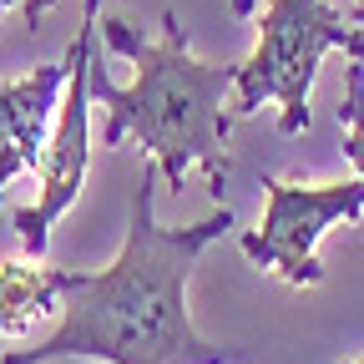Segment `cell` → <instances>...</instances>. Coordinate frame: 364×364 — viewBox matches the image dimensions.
Here are the masks:
<instances>
[{
	"label": "cell",
	"mask_w": 364,
	"mask_h": 364,
	"mask_svg": "<svg viewBox=\"0 0 364 364\" xmlns=\"http://www.w3.org/2000/svg\"><path fill=\"white\" fill-rule=\"evenodd\" d=\"M253 6L258 0H233V16H253Z\"/></svg>",
	"instance_id": "cell-12"
},
{
	"label": "cell",
	"mask_w": 364,
	"mask_h": 364,
	"mask_svg": "<svg viewBox=\"0 0 364 364\" xmlns=\"http://www.w3.org/2000/svg\"><path fill=\"white\" fill-rule=\"evenodd\" d=\"M349 26H359V31H364V0H354V11H349Z\"/></svg>",
	"instance_id": "cell-11"
},
{
	"label": "cell",
	"mask_w": 364,
	"mask_h": 364,
	"mask_svg": "<svg viewBox=\"0 0 364 364\" xmlns=\"http://www.w3.org/2000/svg\"><path fill=\"white\" fill-rule=\"evenodd\" d=\"M157 162L142 167L132 193V223L122 253L102 273L56 268L61 324L36 349H11L0 364H56V359H102V364H228L238 349L208 344L188 314V279L208 243L233 228V208H213L203 223L162 228L157 223Z\"/></svg>",
	"instance_id": "cell-1"
},
{
	"label": "cell",
	"mask_w": 364,
	"mask_h": 364,
	"mask_svg": "<svg viewBox=\"0 0 364 364\" xmlns=\"http://www.w3.org/2000/svg\"><path fill=\"white\" fill-rule=\"evenodd\" d=\"M51 6H56V0H26V31H41V21H46Z\"/></svg>",
	"instance_id": "cell-9"
},
{
	"label": "cell",
	"mask_w": 364,
	"mask_h": 364,
	"mask_svg": "<svg viewBox=\"0 0 364 364\" xmlns=\"http://www.w3.org/2000/svg\"><path fill=\"white\" fill-rule=\"evenodd\" d=\"M56 268H36V263H0V339L26 334L41 314L56 309Z\"/></svg>",
	"instance_id": "cell-7"
},
{
	"label": "cell",
	"mask_w": 364,
	"mask_h": 364,
	"mask_svg": "<svg viewBox=\"0 0 364 364\" xmlns=\"http://www.w3.org/2000/svg\"><path fill=\"white\" fill-rule=\"evenodd\" d=\"M344 51H349L354 61H364V31H354V36H349V46H344Z\"/></svg>",
	"instance_id": "cell-10"
},
{
	"label": "cell",
	"mask_w": 364,
	"mask_h": 364,
	"mask_svg": "<svg viewBox=\"0 0 364 364\" xmlns=\"http://www.w3.org/2000/svg\"><path fill=\"white\" fill-rule=\"evenodd\" d=\"M344 364H364V359H344Z\"/></svg>",
	"instance_id": "cell-14"
},
{
	"label": "cell",
	"mask_w": 364,
	"mask_h": 364,
	"mask_svg": "<svg viewBox=\"0 0 364 364\" xmlns=\"http://www.w3.org/2000/svg\"><path fill=\"white\" fill-rule=\"evenodd\" d=\"M354 31L359 26H349V16L329 0H268L258 16V46L233 81V112L248 117L263 102H279V132H309V91L318 61L334 46H349Z\"/></svg>",
	"instance_id": "cell-3"
},
{
	"label": "cell",
	"mask_w": 364,
	"mask_h": 364,
	"mask_svg": "<svg viewBox=\"0 0 364 364\" xmlns=\"http://www.w3.org/2000/svg\"><path fill=\"white\" fill-rule=\"evenodd\" d=\"M66 81H71V56L36 66L21 81H0V198H6L11 177L41 162V147L51 136V112Z\"/></svg>",
	"instance_id": "cell-6"
},
{
	"label": "cell",
	"mask_w": 364,
	"mask_h": 364,
	"mask_svg": "<svg viewBox=\"0 0 364 364\" xmlns=\"http://www.w3.org/2000/svg\"><path fill=\"white\" fill-rule=\"evenodd\" d=\"M263 223L243 233V253L258 268H273L284 284L314 289L324 268L314 258V243L334 223H354L364 213V182H324V188H299V182L263 177Z\"/></svg>",
	"instance_id": "cell-4"
},
{
	"label": "cell",
	"mask_w": 364,
	"mask_h": 364,
	"mask_svg": "<svg viewBox=\"0 0 364 364\" xmlns=\"http://www.w3.org/2000/svg\"><path fill=\"white\" fill-rule=\"evenodd\" d=\"M339 117L349 122V132H344V157L354 162V172H359V182H364V61H354L349 76H344V107H339Z\"/></svg>",
	"instance_id": "cell-8"
},
{
	"label": "cell",
	"mask_w": 364,
	"mask_h": 364,
	"mask_svg": "<svg viewBox=\"0 0 364 364\" xmlns=\"http://www.w3.org/2000/svg\"><path fill=\"white\" fill-rule=\"evenodd\" d=\"M91 41H97V0H86L81 31L71 41V81H66V102L61 117L51 127L41 147V198L31 208L16 213V238L26 248V258L46 253V238H51L56 218L76 203L81 182H86V162H91V127H86V107H91Z\"/></svg>",
	"instance_id": "cell-5"
},
{
	"label": "cell",
	"mask_w": 364,
	"mask_h": 364,
	"mask_svg": "<svg viewBox=\"0 0 364 364\" xmlns=\"http://www.w3.org/2000/svg\"><path fill=\"white\" fill-rule=\"evenodd\" d=\"M102 36L117 56H127L136 66L132 86H117L102 71L97 51H91V102L107 107L102 147L136 136L162 167L172 193H182L188 167H203L213 198L223 203L228 127H233L223 112V97L233 91L238 66L198 61L188 51V26L177 21V11H162V41H147L127 21H102Z\"/></svg>",
	"instance_id": "cell-2"
},
{
	"label": "cell",
	"mask_w": 364,
	"mask_h": 364,
	"mask_svg": "<svg viewBox=\"0 0 364 364\" xmlns=\"http://www.w3.org/2000/svg\"><path fill=\"white\" fill-rule=\"evenodd\" d=\"M11 6H16V0H0V16H6V11H11Z\"/></svg>",
	"instance_id": "cell-13"
}]
</instances>
